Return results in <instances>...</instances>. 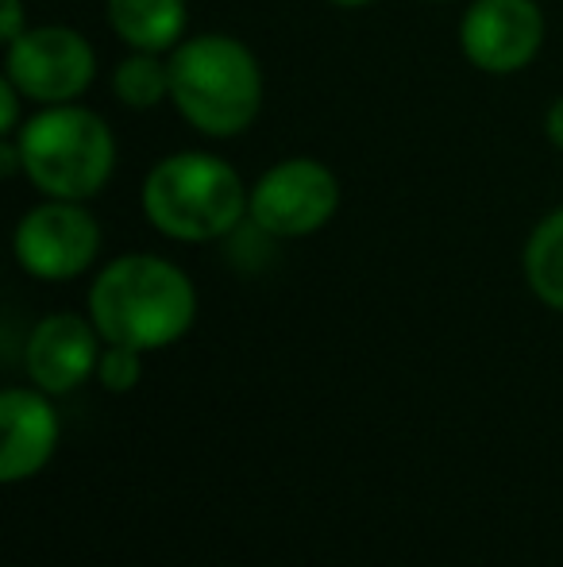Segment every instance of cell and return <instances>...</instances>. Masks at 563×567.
Returning <instances> with one entry per match:
<instances>
[{
    "label": "cell",
    "instance_id": "obj_1",
    "mask_svg": "<svg viewBox=\"0 0 563 567\" xmlns=\"http://www.w3.org/2000/svg\"><path fill=\"white\" fill-rule=\"evenodd\" d=\"M85 306L105 343L158 351L194 329L197 286L178 262L150 251H128L97 270Z\"/></svg>",
    "mask_w": 563,
    "mask_h": 567
},
{
    "label": "cell",
    "instance_id": "obj_2",
    "mask_svg": "<svg viewBox=\"0 0 563 567\" xmlns=\"http://www.w3.org/2000/svg\"><path fill=\"white\" fill-rule=\"evenodd\" d=\"M170 105L205 140H236L263 113V62L228 31L186 35L170 54Z\"/></svg>",
    "mask_w": 563,
    "mask_h": 567
},
{
    "label": "cell",
    "instance_id": "obj_3",
    "mask_svg": "<svg viewBox=\"0 0 563 567\" xmlns=\"http://www.w3.org/2000/svg\"><path fill=\"white\" fill-rule=\"evenodd\" d=\"M251 186L212 151H170L139 186L143 220L174 244H217L248 220Z\"/></svg>",
    "mask_w": 563,
    "mask_h": 567
},
{
    "label": "cell",
    "instance_id": "obj_4",
    "mask_svg": "<svg viewBox=\"0 0 563 567\" xmlns=\"http://www.w3.org/2000/svg\"><path fill=\"white\" fill-rule=\"evenodd\" d=\"M12 140L23 158V178L43 197L59 202L101 197L121 158L113 124L82 101L35 109Z\"/></svg>",
    "mask_w": 563,
    "mask_h": 567
},
{
    "label": "cell",
    "instance_id": "obj_5",
    "mask_svg": "<svg viewBox=\"0 0 563 567\" xmlns=\"http://www.w3.org/2000/svg\"><path fill=\"white\" fill-rule=\"evenodd\" d=\"M4 78L35 109L74 105L97 82V51L70 23H31L20 39L4 43Z\"/></svg>",
    "mask_w": 563,
    "mask_h": 567
},
{
    "label": "cell",
    "instance_id": "obj_6",
    "mask_svg": "<svg viewBox=\"0 0 563 567\" xmlns=\"http://www.w3.org/2000/svg\"><path fill=\"white\" fill-rule=\"evenodd\" d=\"M340 202L344 186L324 158L290 155L251 182L248 220L274 239H305L336 220Z\"/></svg>",
    "mask_w": 563,
    "mask_h": 567
},
{
    "label": "cell",
    "instance_id": "obj_7",
    "mask_svg": "<svg viewBox=\"0 0 563 567\" xmlns=\"http://www.w3.org/2000/svg\"><path fill=\"white\" fill-rule=\"evenodd\" d=\"M12 255L23 275L39 282H74L97 262L101 225L85 202L43 197L15 220Z\"/></svg>",
    "mask_w": 563,
    "mask_h": 567
},
{
    "label": "cell",
    "instance_id": "obj_8",
    "mask_svg": "<svg viewBox=\"0 0 563 567\" xmlns=\"http://www.w3.org/2000/svg\"><path fill=\"white\" fill-rule=\"evenodd\" d=\"M549 35L541 0H471L459 16V51L479 74L513 78L536 62Z\"/></svg>",
    "mask_w": 563,
    "mask_h": 567
},
{
    "label": "cell",
    "instance_id": "obj_9",
    "mask_svg": "<svg viewBox=\"0 0 563 567\" xmlns=\"http://www.w3.org/2000/svg\"><path fill=\"white\" fill-rule=\"evenodd\" d=\"M101 343H105V337L97 332L93 317L66 313V309L46 313L31 329L28 348H23V367H28L31 382L39 390L59 398L77 390L90 374H97L101 351H105Z\"/></svg>",
    "mask_w": 563,
    "mask_h": 567
},
{
    "label": "cell",
    "instance_id": "obj_10",
    "mask_svg": "<svg viewBox=\"0 0 563 567\" xmlns=\"http://www.w3.org/2000/svg\"><path fill=\"white\" fill-rule=\"evenodd\" d=\"M59 449V413L46 390L8 386L0 394V478L20 483L51 463Z\"/></svg>",
    "mask_w": 563,
    "mask_h": 567
},
{
    "label": "cell",
    "instance_id": "obj_11",
    "mask_svg": "<svg viewBox=\"0 0 563 567\" xmlns=\"http://www.w3.org/2000/svg\"><path fill=\"white\" fill-rule=\"evenodd\" d=\"M105 23L128 51L170 54L189 35V0H105Z\"/></svg>",
    "mask_w": 563,
    "mask_h": 567
},
{
    "label": "cell",
    "instance_id": "obj_12",
    "mask_svg": "<svg viewBox=\"0 0 563 567\" xmlns=\"http://www.w3.org/2000/svg\"><path fill=\"white\" fill-rule=\"evenodd\" d=\"M521 270L541 306L563 313V205L544 213L533 225L521 251Z\"/></svg>",
    "mask_w": 563,
    "mask_h": 567
},
{
    "label": "cell",
    "instance_id": "obj_13",
    "mask_svg": "<svg viewBox=\"0 0 563 567\" xmlns=\"http://www.w3.org/2000/svg\"><path fill=\"white\" fill-rule=\"evenodd\" d=\"M108 90H113L116 105L132 109V113L170 105V62L166 54L128 51L108 74Z\"/></svg>",
    "mask_w": 563,
    "mask_h": 567
},
{
    "label": "cell",
    "instance_id": "obj_14",
    "mask_svg": "<svg viewBox=\"0 0 563 567\" xmlns=\"http://www.w3.org/2000/svg\"><path fill=\"white\" fill-rule=\"evenodd\" d=\"M143 379V351L128 343H105L97 363V382L108 394H132Z\"/></svg>",
    "mask_w": 563,
    "mask_h": 567
},
{
    "label": "cell",
    "instance_id": "obj_15",
    "mask_svg": "<svg viewBox=\"0 0 563 567\" xmlns=\"http://www.w3.org/2000/svg\"><path fill=\"white\" fill-rule=\"evenodd\" d=\"M23 105H28V97H23L8 78H0V140L15 135L23 127V120H28L23 116Z\"/></svg>",
    "mask_w": 563,
    "mask_h": 567
},
{
    "label": "cell",
    "instance_id": "obj_16",
    "mask_svg": "<svg viewBox=\"0 0 563 567\" xmlns=\"http://www.w3.org/2000/svg\"><path fill=\"white\" fill-rule=\"evenodd\" d=\"M28 28H31V20H28L23 0H0V43H12V39H20Z\"/></svg>",
    "mask_w": 563,
    "mask_h": 567
},
{
    "label": "cell",
    "instance_id": "obj_17",
    "mask_svg": "<svg viewBox=\"0 0 563 567\" xmlns=\"http://www.w3.org/2000/svg\"><path fill=\"white\" fill-rule=\"evenodd\" d=\"M541 127H544V140H549L556 151H563V93L552 101L549 109H544V124Z\"/></svg>",
    "mask_w": 563,
    "mask_h": 567
},
{
    "label": "cell",
    "instance_id": "obj_18",
    "mask_svg": "<svg viewBox=\"0 0 563 567\" xmlns=\"http://www.w3.org/2000/svg\"><path fill=\"white\" fill-rule=\"evenodd\" d=\"M324 4H332V8H340V12H363V8H371V4H378V0H324Z\"/></svg>",
    "mask_w": 563,
    "mask_h": 567
},
{
    "label": "cell",
    "instance_id": "obj_19",
    "mask_svg": "<svg viewBox=\"0 0 563 567\" xmlns=\"http://www.w3.org/2000/svg\"><path fill=\"white\" fill-rule=\"evenodd\" d=\"M425 4H451V0H425Z\"/></svg>",
    "mask_w": 563,
    "mask_h": 567
}]
</instances>
